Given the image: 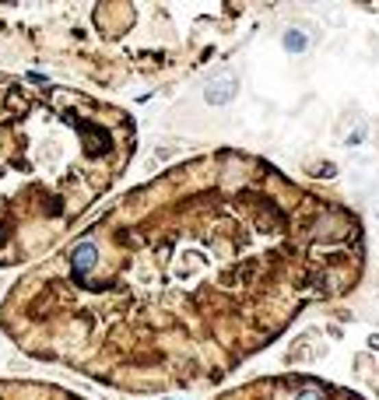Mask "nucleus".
Segmentation results:
<instances>
[{
  "mask_svg": "<svg viewBox=\"0 0 379 400\" xmlns=\"http://www.w3.org/2000/svg\"><path fill=\"white\" fill-rule=\"evenodd\" d=\"M352 207L243 151L165 169L102 207L0 302L25 355L120 393L208 390L316 302L352 292Z\"/></svg>",
  "mask_w": 379,
  "mask_h": 400,
  "instance_id": "f257e3e1",
  "label": "nucleus"
},
{
  "mask_svg": "<svg viewBox=\"0 0 379 400\" xmlns=\"http://www.w3.org/2000/svg\"><path fill=\"white\" fill-rule=\"evenodd\" d=\"M0 400H84L56 383L39 379H0Z\"/></svg>",
  "mask_w": 379,
  "mask_h": 400,
  "instance_id": "39448f33",
  "label": "nucleus"
},
{
  "mask_svg": "<svg viewBox=\"0 0 379 400\" xmlns=\"http://www.w3.org/2000/svg\"><path fill=\"white\" fill-rule=\"evenodd\" d=\"M215 400H362L334 383H323L316 376H264L246 386H236Z\"/></svg>",
  "mask_w": 379,
  "mask_h": 400,
  "instance_id": "20e7f679",
  "label": "nucleus"
},
{
  "mask_svg": "<svg viewBox=\"0 0 379 400\" xmlns=\"http://www.w3.org/2000/svg\"><path fill=\"white\" fill-rule=\"evenodd\" d=\"M172 14L151 4H0V74L53 71L130 88L180 60Z\"/></svg>",
  "mask_w": 379,
  "mask_h": 400,
  "instance_id": "7ed1b4c3",
  "label": "nucleus"
},
{
  "mask_svg": "<svg viewBox=\"0 0 379 400\" xmlns=\"http://www.w3.org/2000/svg\"><path fill=\"white\" fill-rule=\"evenodd\" d=\"M134 151L137 123L120 106L39 74H0V267L60 250Z\"/></svg>",
  "mask_w": 379,
  "mask_h": 400,
  "instance_id": "f03ea898",
  "label": "nucleus"
},
{
  "mask_svg": "<svg viewBox=\"0 0 379 400\" xmlns=\"http://www.w3.org/2000/svg\"><path fill=\"white\" fill-rule=\"evenodd\" d=\"M284 46H288V49H295V53H299V49H302L306 43H302V36H299V32H288V36H284Z\"/></svg>",
  "mask_w": 379,
  "mask_h": 400,
  "instance_id": "423d86ee",
  "label": "nucleus"
}]
</instances>
